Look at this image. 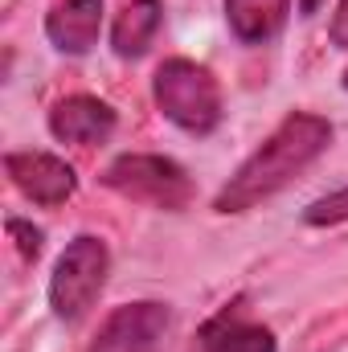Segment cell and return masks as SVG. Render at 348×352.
Returning <instances> with one entry per match:
<instances>
[{
  "label": "cell",
  "mask_w": 348,
  "mask_h": 352,
  "mask_svg": "<svg viewBox=\"0 0 348 352\" xmlns=\"http://www.w3.org/2000/svg\"><path fill=\"white\" fill-rule=\"evenodd\" d=\"M4 173L33 205H45V209L70 201L78 188V173L62 156H50V152H8Z\"/></svg>",
  "instance_id": "8992f818"
},
{
  "label": "cell",
  "mask_w": 348,
  "mask_h": 352,
  "mask_svg": "<svg viewBox=\"0 0 348 352\" xmlns=\"http://www.w3.org/2000/svg\"><path fill=\"white\" fill-rule=\"evenodd\" d=\"M4 230H8V238L17 242V250H21L25 263H37V258H41V242H45V234H41L37 226H29V221H21V217H8Z\"/></svg>",
  "instance_id": "4fadbf2b"
},
{
  "label": "cell",
  "mask_w": 348,
  "mask_h": 352,
  "mask_svg": "<svg viewBox=\"0 0 348 352\" xmlns=\"http://www.w3.org/2000/svg\"><path fill=\"white\" fill-rule=\"evenodd\" d=\"M107 274H111V250L102 238L94 234H78L62 258L54 263L50 274V307L62 324H78L94 307V299L102 295L107 287Z\"/></svg>",
  "instance_id": "3957f363"
},
{
  "label": "cell",
  "mask_w": 348,
  "mask_h": 352,
  "mask_svg": "<svg viewBox=\"0 0 348 352\" xmlns=\"http://www.w3.org/2000/svg\"><path fill=\"white\" fill-rule=\"evenodd\" d=\"M340 87H345V90H348V70H345V78H340Z\"/></svg>",
  "instance_id": "2e32d148"
},
{
  "label": "cell",
  "mask_w": 348,
  "mask_h": 352,
  "mask_svg": "<svg viewBox=\"0 0 348 352\" xmlns=\"http://www.w3.org/2000/svg\"><path fill=\"white\" fill-rule=\"evenodd\" d=\"M115 123H119V119H115V107L102 102V98H94V94L58 98L54 111H50V131H54V140H62V144H83V148L111 140Z\"/></svg>",
  "instance_id": "ba28073f"
},
{
  "label": "cell",
  "mask_w": 348,
  "mask_h": 352,
  "mask_svg": "<svg viewBox=\"0 0 348 352\" xmlns=\"http://www.w3.org/2000/svg\"><path fill=\"white\" fill-rule=\"evenodd\" d=\"M303 221L307 226H340V221H348V184L328 192V197H320V201H312L303 209Z\"/></svg>",
  "instance_id": "7c38bea8"
},
{
  "label": "cell",
  "mask_w": 348,
  "mask_h": 352,
  "mask_svg": "<svg viewBox=\"0 0 348 352\" xmlns=\"http://www.w3.org/2000/svg\"><path fill=\"white\" fill-rule=\"evenodd\" d=\"M102 33V0H58L45 16V37L58 54L83 58L98 45Z\"/></svg>",
  "instance_id": "9c48e42d"
},
{
  "label": "cell",
  "mask_w": 348,
  "mask_h": 352,
  "mask_svg": "<svg viewBox=\"0 0 348 352\" xmlns=\"http://www.w3.org/2000/svg\"><path fill=\"white\" fill-rule=\"evenodd\" d=\"M332 144V123L312 111H291L259 148L242 160V168L213 197L217 213H250L266 197L287 188L303 168H312Z\"/></svg>",
  "instance_id": "6da1fadb"
},
{
  "label": "cell",
  "mask_w": 348,
  "mask_h": 352,
  "mask_svg": "<svg viewBox=\"0 0 348 352\" xmlns=\"http://www.w3.org/2000/svg\"><path fill=\"white\" fill-rule=\"evenodd\" d=\"M160 25H164V4L160 0H127L123 12L111 25V50H115V58H123V62L144 58L152 50Z\"/></svg>",
  "instance_id": "30bf717a"
},
{
  "label": "cell",
  "mask_w": 348,
  "mask_h": 352,
  "mask_svg": "<svg viewBox=\"0 0 348 352\" xmlns=\"http://www.w3.org/2000/svg\"><path fill=\"white\" fill-rule=\"evenodd\" d=\"M168 324H173V311H168V303H156V299L115 307L102 320V328L87 352H160Z\"/></svg>",
  "instance_id": "5b68a950"
},
{
  "label": "cell",
  "mask_w": 348,
  "mask_h": 352,
  "mask_svg": "<svg viewBox=\"0 0 348 352\" xmlns=\"http://www.w3.org/2000/svg\"><path fill=\"white\" fill-rule=\"evenodd\" d=\"M274 332L246 316V303L234 299L209 316L197 332V352H274Z\"/></svg>",
  "instance_id": "52a82bcc"
},
{
  "label": "cell",
  "mask_w": 348,
  "mask_h": 352,
  "mask_svg": "<svg viewBox=\"0 0 348 352\" xmlns=\"http://www.w3.org/2000/svg\"><path fill=\"white\" fill-rule=\"evenodd\" d=\"M291 0H226V25L242 45H266L283 33Z\"/></svg>",
  "instance_id": "8fae6325"
},
{
  "label": "cell",
  "mask_w": 348,
  "mask_h": 352,
  "mask_svg": "<svg viewBox=\"0 0 348 352\" xmlns=\"http://www.w3.org/2000/svg\"><path fill=\"white\" fill-rule=\"evenodd\" d=\"M324 0H299V16H316Z\"/></svg>",
  "instance_id": "9a60e30c"
},
{
  "label": "cell",
  "mask_w": 348,
  "mask_h": 352,
  "mask_svg": "<svg viewBox=\"0 0 348 352\" xmlns=\"http://www.w3.org/2000/svg\"><path fill=\"white\" fill-rule=\"evenodd\" d=\"M152 98L160 115L188 135H209L221 123V87L213 70L193 58H164L152 74Z\"/></svg>",
  "instance_id": "7a4b0ae2"
},
{
  "label": "cell",
  "mask_w": 348,
  "mask_h": 352,
  "mask_svg": "<svg viewBox=\"0 0 348 352\" xmlns=\"http://www.w3.org/2000/svg\"><path fill=\"white\" fill-rule=\"evenodd\" d=\"M102 184L127 201H140V205H152V209H164V213H180L188 209L193 201V180L188 173L168 160V156H152V152H127L119 160L107 164Z\"/></svg>",
  "instance_id": "277c9868"
},
{
  "label": "cell",
  "mask_w": 348,
  "mask_h": 352,
  "mask_svg": "<svg viewBox=\"0 0 348 352\" xmlns=\"http://www.w3.org/2000/svg\"><path fill=\"white\" fill-rule=\"evenodd\" d=\"M328 37H332V45H336V50H348V0L336 4L332 25H328Z\"/></svg>",
  "instance_id": "5bb4252c"
}]
</instances>
